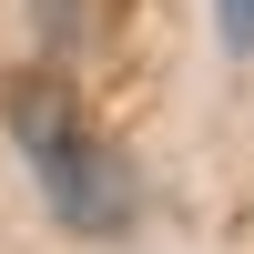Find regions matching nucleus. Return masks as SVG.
<instances>
[{
  "label": "nucleus",
  "instance_id": "obj_2",
  "mask_svg": "<svg viewBox=\"0 0 254 254\" xmlns=\"http://www.w3.org/2000/svg\"><path fill=\"white\" fill-rule=\"evenodd\" d=\"M214 41H224V51H254V0H214Z\"/></svg>",
  "mask_w": 254,
  "mask_h": 254
},
{
  "label": "nucleus",
  "instance_id": "obj_1",
  "mask_svg": "<svg viewBox=\"0 0 254 254\" xmlns=\"http://www.w3.org/2000/svg\"><path fill=\"white\" fill-rule=\"evenodd\" d=\"M0 112H10V142H20V163H31V183L51 193V214L71 224V234H122V224H132V163L81 122L71 81L20 71Z\"/></svg>",
  "mask_w": 254,
  "mask_h": 254
}]
</instances>
